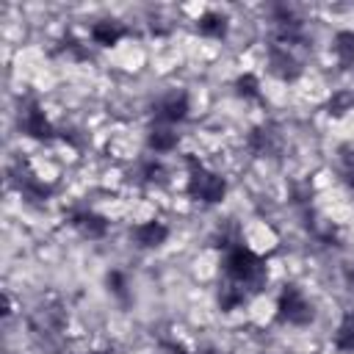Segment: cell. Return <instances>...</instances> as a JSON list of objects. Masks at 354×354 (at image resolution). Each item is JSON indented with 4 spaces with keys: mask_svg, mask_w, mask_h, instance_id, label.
<instances>
[{
    "mask_svg": "<svg viewBox=\"0 0 354 354\" xmlns=\"http://www.w3.org/2000/svg\"><path fill=\"white\" fill-rule=\"evenodd\" d=\"M268 285L266 260L252 252L246 243H238L221 254V277L216 288V304L221 313H232L241 304L252 301Z\"/></svg>",
    "mask_w": 354,
    "mask_h": 354,
    "instance_id": "obj_1",
    "label": "cell"
},
{
    "mask_svg": "<svg viewBox=\"0 0 354 354\" xmlns=\"http://www.w3.org/2000/svg\"><path fill=\"white\" fill-rule=\"evenodd\" d=\"M185 169H188V180H185V194L199 202V205H218L227 196V180L207 169L196 155H185Z\"/></svg>",
    "mask_w": 354,
    "mask_h": 354,
    "instance_id": "obj_2",
    "label": "cell"
},
{
    "mask_svg": "<svg viewBox=\"0 0 354 354\" xmlns=\"http://www.w3.org/2000/svg\"><path fill=\"white\" fill-rule=\"evenodd\" d=\"M66 324H69L66 310H64L61 301H55V299H44V301H39V304L28 313V329H30L33 340L41 343V346L58 343L61 335L66 332Z\"/></svg>",
    "mask_w": 354,
    "mask_h": 354,
    "instance_id": "obj_3",
    "label": "cell"
},
{
    "mask_svg": "<svg viewBox=\"0 0 354 354\" xmlns=\"http://www.w3.org/2000/svg\"><path fill=\"white\" fill-rule=\"evenodd\" d=\"M310 44H293V41H279V39L268 36V44H266L268 72L277 80H285V83L301 77V72H304V50Z\"/></svg>",
    "mask_w": 354,
    "mask_h": 354,
    "instance_id": "obj_4",
    "label": "cell"
},
{
    "mask_svg": "<svg viewBox=\"0 0 354 354\" xmlns=\"http://www.w3.org/2000/svg\"><path fill=\"white\" fill-rule=\"evenodd\" d=\"M17 130L33 141H41V144H50L58 138V127L47 119L41 102L33 94H25L17 100Z\"/></svg>",
    "mask_w": 354,
    "mask_h": 354,
    "instance_id": "obj_5",
    "label": "cell"
},
{
    "mask_svg": "<svg viewBox=\"0 0 354 354\" xmlns=\"http://www.w3.org/2000/svg\"><path fill=\"white\" fill-rule=\"evenodd\" d=\"M6 174H8V185H11L28 205H44V202L53 196V185L44 183V180L33 171V166H30L25 158H14V160L8 163V169H6Z\"/></svg>",
    "mask_w": 354,
    "mask_h": 354,
    "instance_id": "obj_6",
    "label": "cell"
},
{
    "mask_svg": "<svg viewBox=\"0 0 354 354\" xmlns=\"http://www.w3.org/2000/svg\"><path fill=\"white\" fill-rule=\"evenodd\" d=\"M277 321L279 324H288V326H310L315 321V304L307 299V293L288 282L282 285L279 296H277Z\"/></svg>",
    "mask_w": 354,
    "mask_h": 354,
    "instance_id": "obj_7",
    "label": "cell"
},
{
    "mask_svg": "<svg viewBox=\"0 0 354 354\" xmlns=\"http://www.w3.org/2000/svg\"><path fill=\"white\" fill-rule=\"evenodd\" d=\"M246 149L257 160H277L285 152V133L277 122H260L246 136Z\"/></svg>",
    "mask_w": 354,
    "mask_h": 354,
    "instance_id": "obj_8",
    "label": "cell"
},
{
    "mask_svg": "<svg viewBox=\"0 0 354 354\" xmlns=\"http://www.w3.org/2000/svg\"><path fill=\"white\" fill-rule=\"evenodd\" d=\"M149 111H152V122L177 127V124H183V122L188 119V113H191L188 91H183V88H169V91H163V94L152 102Z\"/></svg>",
    "mask_w": 354,
    "mask_h": 354,
    "instance_id": "obj_9",
    "label": "cell"
},
{
    "mask_svg": "<svg viewBox=\"0 0 354 354\" xmlns=\"http://www.w3.org/2000/svg\"><path fill=\"white\" fill-rule=\"evenodd\" d=\"M66 221H69V227L80 238H88V241H102L108 235V230H111V221L102 213L91 210V207H75V210H69Z\"/></svg>",
    "mask_w": 354,
    "mask_h": 354,
    "instance_id": "obj_10",
    "label": "cell"
},
{
    "mask_svg": "<svg viewBox=\"0 0 354 354\" xmlns=\"http://www.w3.org/2000/svg\"><path fill=\"white\" fill-rule=\"evenodd\" d=\"M88 36H91V41H94L97 47H113V44H119L124 36H130V28H127L122 19H116V17H102V19L91 22Z\"/></svg>",
    "mask_w": 354,
    "mask_h": 354,
    "instance_id": "obj_11",
    "label": "cell"
},
{
    "mask_svg": "<svg viewBox=\"0 0 354 354\" xmlns=\"http://www.w3.org/2000/svg\"><path fill=\"white\" fill-rule=\"evenodd\" d=\"M166 238H169V227L158 218H147V221L130 227V241L138 249H158L166 243Z\"/></svg>",
    "mask_w": 354,
    "mask_h": 354,
    "instance_id": "obj_12",
    "label": "cell"
},
{
    "mask_svg": "<svg viewBox=\"0 0 354 354\" xmlns=\"http://www.w3.org/2000/svg\"><path fill=\"white\" fill-rule=\"evenodd\" d=\"M130 180L141 188H163V185H169V171L160 160L147 158V160L136 163V169L130 171Z\"/></svg>",
    "mask_w": 354,
    "mask_h": 354,
    "instance_id": "obj_13",
    "label": "cell"
},
{
    "mask_svg": "<svg viewBox=\"0 0 354 354\" xmlns=\"http://www.w3.org/2000/svg\"><path fill=\"white\" fill-rule=\"evenodd\" d=\"M177 144H180V133H177V127L152 122V127H149V133H147V149H149V152H155V155H166V152L177 149Z\"/></svg>",
    "mask_w": 354,
    "mask_h": 354,
    "instance_id": "obj_14",
    "label": "cell"
},
{
    "mask_svg": "<svg viewBox=\"0 0 354 354\" xmlns=\"http://www.w3.org/2000/svg\"><path fill=\"white\" fill-rule=\"evenodd\" d=\"M196 33L205 36V39L221 41L230 33V17L221 14V11H205V14L196 17Z\"/></svg>",
    "mask_w": 354,
    "mask_h": 354,
    "instance_id": "obj_15",
    "label": "cell"
},
{
    "mask_svg": "<svg viewBox=\"0 0 354 354\" xmlns=\"http://www.w3.org/2000/svg\"><path fill=\"white\" fill-rule=\"evenodd\" d=\"M332 55L340 69L354 66V30H337L332 39Z\"/></svg>",
    "mask_w": 354,
    "mask_h": 354,
    "instance_id": "obj_16",
    "label": "cell"
},
{
    "mask_svg": "<svg viewBox=\"0 0 354 354\" xmlns=\"http://www.w3.org/2000/svg\"><path fill=\"white\" fill-rule=\"evenodd\" d=\"M332 343L343 354H354V313H346L332 335Z\"/></svg>",
    "mask_w": 354,
    "mask_h": 354,
    "instance_id": "obj_17",
    "label": "cell"
},
{
    "mask_svg": "<svg viewBox=\"0 0 354 354\" xmlns=\"http://www.w3.org/2000/svg\"><path fill=\"white\" fill-rule=\"evenodd\" d=\"M324 111H326L332 119L346 116L348 111H354V91H351V88H337V91H332V97L326 100Z\"/></svg>",
    "mask_w": 354,
    "mask_h": 354,
    "instance_id": "obj_18",
    "label": "cell"
},
{
    "mask_svg": "<svg viewBox=\"0 0 354 354\" xmlns=\"http://www.w3.org/2000/svg\"><path fill=\"white\" fill-rule=\"evenodd\" d=\"M210 243H213V246H218L221 252H227V249H232V246L243 243L241 227H238L235 221H227V224H221V227H218V230L210 235Z\"/></svg>",
    "mask_w": 354,
    "mask_h": 354,
    "instance_id": "obj_19",
    "label": "cell"
},
{
    "mask_svg": "<svg viewBox=\"0 0 354 354\" xmlns=\"http://www.w3.org/2000/svg\"><path fill=\"white\" fill-rule=\"evenodd\" d=\"M337 171L348 188H354V144L337 147Z\"/></svg>",
    "mask_w": 354,
    "mask_h": 354,
    "instance_id": "obj_20",
    "label": "cell"
},
{
    "mask_svg": "<svg viewBox=\"0 0 354 354\" xmlns=\"http://www.w3.org/2000/svg\"><path fill=\"white\" fill-rule=\"evenodd\" d=\"M235 94L238 97H243V100H252V102H260L263 100V91H260V80L254 77V75H238L235 77Z\"/></svg>",
    "mask_w": 354,
    "mask_h": 354,
    "instance_id": "obj_21",
    "label": "cell"
},
{
    "mask_svg": "<svg viewBox=\"0 0 354 354\" xmlns=\"http://www.w3.org/2000/svg\"><path fill=\"white\" fill-rule=\"evenodd\" d=\"M105 282H108V290H111L119 301H127V299H130V293H127V288H130V285H127V277H124L122 271H111Z\"/></svg>",
    "mask_w": 354,
    "mask_h": 354,
    "instance_id": "obj_22",
    "label": "cell"
},
{
    "mask_svg": "<svg viewBox=\"0 0 354 354\" xmlns=\"http://www.w3.org/2000/svg\"><path fill=\"white\" fill-rule=\"evenodd\" d=\"M58 138L66 141V144H72L75 149H83L86 147V136L80 130H75V127H58Z\"/></svg>",
    "mask_w": 354,
    "mask_h": 354,
    "instance_id": "obj_23",
    "label": "cell"
},
{
    "mask_svg": "<svg viewBox=\"0 0 354 354\" xmlns=\"http://www.w3.org/2000/svg\"><path fill=\"white\" fill-rule=\"evenodd\" d=\"M61 50H64V53L69 50L75 58H88V50H86V47H83L77 39H72V36H66V39H64V47H61Z\"/></svg>",
    "mask_w": 354,
    "mask_h": 354,
    "instance_id": "obj_24",
    "label": "cell"
},
{
    "mask_svg": "<svg viewBox=\"0 0 354 354\" xmlns=\"http://www.w3.org/2000/svg\"><path fill=\"white\" fill-rule=\"evenodd\" d=\"M343 279H346V285L354 290V263H346V266H343Z\"/></svg>",
    "mask_w": 354,
    "mask_h": 354,
    "instance_id": "obj_25",
    "label": "cell"
},
{
    "mask_svg": "<svg viewBox=\"0 0 354 354\" xmlns=\"http://www.w3.org/2000/svg\"><path fill=\"white\" fill-rule=\"evenodd\" d=\"M191 354H221V351H216V348L207 346V348H196V351H191Z\"/></svg>",
    "mask_w": 354,
    "mask_h": 354,
    "instance_id": "obj_26",
    "label": "cell"
},
{
    "mask_svg": "<svg viewBox=\"0 0 354 354\" xmlns=\"http://www.w3.org/2000/svg\"><path fill=\"white\" fill-rule=\"evenodd\" d=\"M86 354H113V348H100V351H86Z\"/></svg>",
    "mask_w": 354,
    "mask_h": 354,
    "instance_id": "obj_27",
    "label": "cell"
}]
</instances>
